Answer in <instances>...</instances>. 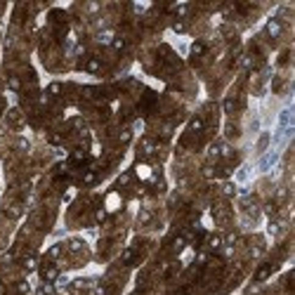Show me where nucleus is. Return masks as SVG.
I'll return each instance as SVG.
<instances>
[{
	"mask_svg": "<svg viewBox=\"0 0 295 295\" xmlns=\"http://www.w3.org/2000/svg\"><path fill=\"white\" fill-rule=\"evenodd\" d=\"M274 158H276V156H274V153H267V156H264V158H262V161H260V168H262V170H267L269 165H272V161H274Z\"/></svg>",
	"mask_w": 295,
	"mask_h": 295,
	"instance_id": "2",
	"label": "nucleus"
},
{
	"mask_svg": "<svg viewBox=\"0 0 295 295\" xmlns=\"http://www.w3.org/2000/svg\"><path fill=\"white\" fill-rule=\"evenodd\" d=\"M43 279H47V281H54V279H57V269L54 267H47L43 272Z\"/></svg>",
	"mask_w": 295,
	"mask_h": 295,
	"instance_id": "4",
	"label": "nucleus"
},
{
	"mask_svg": "<svg viewBox=\"0 0 295 295\" xmlns=\"http://www.w3.org/2000/svg\"><path fill=\"white\" fill-rule=\"evenodd\" d=\"M113 47H116V50H123V47H125V40L116 38V40H113Z\"/></svg>",
	"mask_w": 295,
	"mask_h": 295,
	"instance_id": "8",
	"label": "nucleus"
},
{
	"mask_svg": "<svg viewBox=\"0 0 295 295\" xmlns=\"http://www.w3.org/2000/svg\"><path fill=\"white\" fill-rule=\"evenodd\" d=\"M33 267H36V260H33V257L26 260V269H33Z\"/></svg>",
	"mask_w": 295,
	"mask_h": 295,
	"instance_id": "12",
	"label": "nucleus"
},
{
	"mask_svg": "<svg viewBox=\"0 0 295 295\" xmlns=\"http://www.w3.org/2000/svg\"><path fill=\"white\" fill-rule=\"evenodd\" d=\"M111 38H113L111 31H102V33H99V43H111Z\"/></svg>",
	"mask_w": 295,
	"mask_h": 295,
	"instance_id": "5",
	"label": "nucleus"
},
{
	"mask_svg": "<svg viewBox=\"0 0 295 295\" xmlns=\"http://www.w3.org/2000/svg\"><path fill=\"white\" fill-rule=\"evenodd\" d=\"M191 52H194V54H201V52H203V45H201V43H194Z\"/></svg>",
	"mask_w": 295,
	"mask_h": 295,
	"instance_id": "9",
	"label": "nucleus"
},
{
	"mask_svg": "<svg viewBox=\"0 0 295 295\" xmlns=\"http://www.w3.org/2000/svg\"><path fill=\"white\" fill-rule=\"evenodd\" d=\"M85 182H95V172H88L85 175Z\"/></svg>",
	"mask_w": 295,
	"mask_h": 295,
	"instance_id": "14",
	"label": "nucleus"
},
{
	"mask_svg": "<svg viewBox=\"0 0 295 295\" xmlns=\"http://www.w3.org/2000/svg\"><path fill=\"white\" fill-rule=\"evenodd\" d=\"M50 255H52V257H57V255H59V246H54L52 250H50Z\"/></svg>",
	"mask_w": 295,
	"mask_h": 295,
	"instance_id": "15",
	"label": "nucleus"
},
{
	"mask_svg": "<svg viewBox=\"0 0 295 295\" xmlns=\"http://www.w3.org/2000/svg\"><path fill=\"white\" fill-rule=\"evenodd\" d=\"M88 71H92V73L99 71V59H90L88 62Z\"/></svg>",
	"mask_w": 295,
	"mask_h": 295,
	"instance_id": "6",
	"label": "nucleus"
},
{
	"mask_svg": "<svg viewBox=\"0 0 295 295\" xmlns=\"http://www.w3.org/2000/svg\"><path fill=\"white\" fill-rule=\"evenodd\" d=\"M201 128H203V121L201 118H194L191 121V130H201Z\"/></svg>",
	"mask_w": 295,
	"mask_h": 295,
	"instance_id": "7",
	"label": "nucleus"
},
{
	"mask_svg": "<svg viewBox=\"0 0 295 295\" xmlns=\"http://www.w3.org/2000/svg\"><path fill=\"white\" fill-rule=\"evenodd\" d=\"M267 31H269V36H279V33H281V24H279V21H269Z\"/></svg>",
	"mask_w": 295,
	"mask_h": 295,
	"instance_id": "1",
	"label": "nucleus"
},
{
	"mask_svg": "<svg viewBox=\"0 0 295 295\" xmlns=\"http://www.w3.org/2000/svg\"><path fill=\"white\" fill-rule=\"evenodd\" d=\"M220 239H217V236H213V239H210V248H220Z\"/></svg>",
	"mask_w": 295,
	"mask_h": 295,
	"instance_id": "10",
	"label": "nucleus"
},
{
	"mask_svg": "<svg viewBox=\"0 0 295 295\" xmlns=\"http://www.w3.org/2000/svg\"><path fill=\"white\" fill-rule=\"evenodd\" d=\"M269 274H272V267H262V269L257 272V274H255V279H257V281H264V279H267Z\"/></svg>",
	"mask_w": 295,
	"mask_h": 295,
	"instance_id": "3",
	"label": "nucleus"
},
{
	"mask_svg": "<svg viewBox=\"0 0 295 295\" xmlns=\"http://www.w3.org/2000/svg\"><path fill=\"white\" fill-rule=\"evenodd\" d=\"M224 194H229V196L234 194V187H232V184H227V187H224Z\"/></svg>",
	"mask_w": 295,
	"mask_h": 295,
	"instance_id": "13",
	"label": "nucleus"
},
{
	"mask_svg": "<svg viewBox=\"0 0 295 295\" xmlns=\"http://www.w3.org/2000/svg\"><path fill=\"white\" fill-rule=\"evenodd\" d=\"M19 293L26 295V293H28V283H19Z\"/></svg>",
	"mask_w": 295,
	"mask_h": 295,
	"instance_id": "11",
	"label": "nucleus"
}]
</instances>
